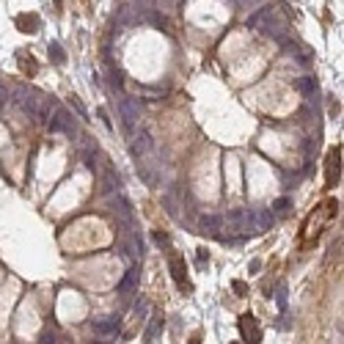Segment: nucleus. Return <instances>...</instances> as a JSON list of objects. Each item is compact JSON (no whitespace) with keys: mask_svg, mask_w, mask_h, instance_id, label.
Here are the masks:
<instances>
[{"mask_svg":"<svg viewBox=\"0 0 344 344\" xmlns=\"http://www.w3.org/2000/svg\"><path fill=\"white\" fill-rule=\"evenodd\" d=\"M228 228L232 232H251V228H256L253 212L251 210H232L228 212Z\"/></svg>","mask_w":344,"mask_h":344,"instance_id":"f257e3e1","label":"nucleus"},{"mask_svg":"<svg viewBox=\"0 0 344 344\" xmlns=\"http://www.w3.org/2000/svg\"><path fill=\"white\" fill-rule=\"evenodd\" d=\"M119 110H121V119H124L127 130H132L135 121L140 119V105L135 102V99H121V102H119Z\"/></svg>","mask_w":344,"mask_h":344,"instance_id":"f03ea898","label":"nucleus"},{"mask_svg":"<svg viewBox=\"0 0 344 344\" xmlns=\"http://www.w3.org/2000/svg\"><path fill=\"white\" fill-rule=\"evenodd\" d=\"M240 330H242V336H245V341H262V330H259V325L253 322L251 314H245V317L240 320Z\"/></svg>","mask_w":344,"mask_h":344,"instance_id":"7ed1b4c3","label":"nucleus"},{"mask_svg":"<svg viewBox=\"0 0 344 344\" xmlns=\"http://www.w3.org/2000/svg\"><path fill=\"white\" fill-rule=\"evenodd\" d=\"M94 330H97L99 336H105V339L116 336V333H119V317H107V320H94Z\"/></svg>","mask_w":344,"mask_h":344,"instance_id":"20e7f679","label":"nucleus"},{"mask_svg":"<svg viewBox=\"0 0 344 344\" xmlns=\"http://www.w3.org/2000/svg\"><path fill=\"white\" fill-rule=\"evenodd\" d=\"M273 6H265V9H259V11H256V14H251V17H248V28H259V25L262 22H265V19H270V17H273Z\"/></svg>","mask_w":344,"mask_h":344,"instance_id":"39448f33","label":"nucleus"},{"mask_svg":"<svg viewBox=\"0 0 344 344\" xmlns=\"http://www.w3.org/2000/svg\"><path fill=\"white\" fill-rule=\"evenodd\" d=\"M135 281H138V270L130 267V270L124 273V278L119 281V295H127V292H130V289L135 286Z\"/></svg>","mask_w":344,"mask_h":344,"instance_id":"423d86ee","label":"nucleus"},{"mask_svg":"<svg viewBox=\"0 0 344 344\" xmlns=\"http://www.w3.org/2000/svg\"><path fill=\"white\" fill-rule=\"evenodd\" d=\"M295 89H298L303 97H311V94L317 91V83L311 77H298V80H295Z\"/></svg>","mask_w":344,"mask_h":344,"instance_id":"0eeeda50","label":"nucleus"},{"mask_svg":"<svg viewBox=\"0 0 344 344\" xmlns=\"http://www.w3.org/2000/svg\"><path fill=\"white\" fill-rule=\"evenodd\" d=\"M220 223H223V220L218 218V215H204V218H201V232H210V234H215L220 228Z\"/></svg>","mask_w":344,"mask_h":344,"instance_id":"6e6552de","label":"nucleus"},{"mask_svg":"<svg viewBox=\"0 0 344 344\" xmlns=\"http://www.w3.org/2000/svg\"><path fill=\"white\" fill-rule=\"evenodd\" d=\"M149 146H152V144H149V135H146V132H140L138 138H135V144H132V154L138 157V154H140V152H146Z\"/></svg>","mask_w":344,"mask_h":344,"instance_id":"1a4fd4ad","label":"nucleus"},{"mask_svg":"<svg viewBox=\"0 0 344 344\" xmlns=\"http://www.w3.org/2000/svg\"><path fill=\"white\" fill-rule=\"evenodd\" d=\"M171 270H174V278H177V284H179L182 289H185V286H187V281L182 278V273H185V267H182V262L177 259V256H174V259H171Z\"/></svg>","mask_w":344,"mask_h":344,"instance_id":"9d476101","label":"nucleus"},{"mask_svg":"<svg viewBox=\"0 0 344 344\" xmlns=\"http://www.w3.org/2000/svg\"><path fill=\"white\" fill-rule=\"evenodd\" d=\"M50 58L55 64H64V52H61V44H50Z\"/></svg>","mask_w":344,"mask_h":344,"instance_id":"9b49d317","label":"nucleus"},{"mask_svg":"<svg viewBox=\"0 0 344 344\" xmlns=\"http://www.w3.org/2000/svg\"><path fill=\"white\" fill-rule=\"evenodd\" d=\"M286 207H289V198H278V201H275V204H273V210L284 212V210H286Z\"/></svg>","mask_w":344,"mask_h":344,"instance_id":"f8f14e48","label":"nucleus"},{"mask_svg":"<svg viewBox=\"0 0 344 344\" xmlns=\"http://www.w3.org/2000/svg\"><path fill=\"white\" fill-rule=\"evenodd\" d=\"M72 105H75V110L80 113V116H85V110H83V105H80V102H77V99H75V102H72Z\"/></svg>","mask_w":344,"mask_h":344,"instance_id":"ddd939ff","label":"nucleus"}]
</instances>
